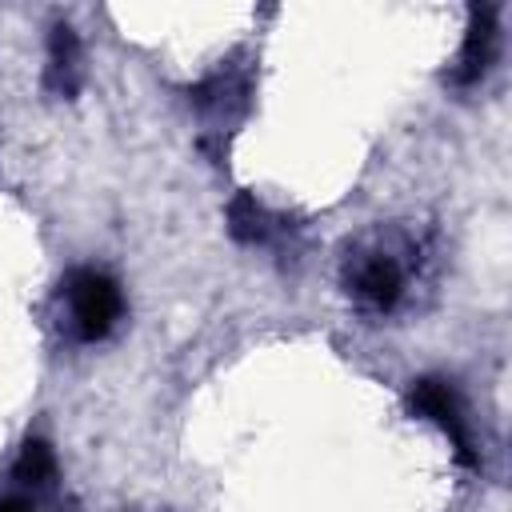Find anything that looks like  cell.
<instances>
[{
    "instance_id": "cell-1",
    "label": "cell",
    "mask_w": 512,
    "mask_h": 512,
    "mask_svg": "<svg viewBox=\"0 0 512 512\" xmlns=\"http://www.w3.org/2000/svg\"><path fill=\"white\" fill-rule=\"evenodd\" d=\"M64 300H68V312H72V328L80 340H104L120 312H124V296H120V284L108 276V272H96V268H76L68 272L64 280Z\"/></svg>"
},
{
    "instance_id": "cell-2",
    "label": "cell",
    "mask_w": 512,
    "mask_h": 512,
    "mask_svg": "<svg viewBox=\"0 0 512 512\" xmlns=\"http://www.w3.org/2000/svg\"><path fill=\"white\" fill-rule=\"evenodd\" d=\"M408 404H412V412L436 420V424L448 432V440H452L460 464L480 468V456L472 452V440H468V432H464V416H460V404H456V392H452L448 380H440V376H420V380H412Z\"/></svg>"
},
{
    "instance_id": "cell-6",
    "label": "cell",
    "mask_w": 512,
    "mask_h": 512,
    "mask_svg": "<svg viewBox=\"0 0 512 512\" xmlns=\"http://www.w3.org/2000/svg\"><path fill=\"white\" fill-rule=\"evenodd\" d=\"M12 472H16V480H24V484H48V480L56 476V456H52V448H48L44 440H28V444L20 448Z\"/></svg>"
},
{
    "instance_id": "cell-5",
    "label": "cell",
    "mask_w": 512,
    "mask_h": 512,
    "mask_svg": "<svg viewBox=\"0 0 512 512\" xmlns=\"http://www.w3.org/2000/svg\"><path fill=\"white\" fill-rule=\"evenodd\" d=\"M228 232L240 240V244H256L268 236V212L256 204L252 192H240L232 204H228Z\"/></svg>"
},
{
    "instance_id": "cell-3",
    "label": "cell",
    "mask_w": 512,
    "mask_h": 512,
    "mask_svg": "<svg viewBox=\"0 0 512 512\" xmlns=\"http://www.w3.org/2000/svg\"><path fill=\"white\" fill-rule=\"evenodd\" d=\"M492 44H496V8H472V24H468V36L460 48L456 80H464V84L480 80L492 64Z\"/></svg>"
},
{
    "instance_id": "cell-8",
    "label": "cell",
    "mask_w": 512,
    "mask_h": 512,
    "mask_svg": "<svg viewBox=\"0 0 512 512\" xmlns=\"http://www.w3.org/2000/svg\"><path fill=\"white\" fill-rule=\"evenodd\" d=\"M0 512H32V504L24 496H0Z\"/></svg>"
},
{
    "instance_id": "cell-4",
    "label": "cell",
    "mask_w": 512,
    "mask_h": 512,
    "mask_svg": "<svg viewBox=\"0 0 512 512\" xmlns=\"http://www.w3.org/2000/svg\"><path fill=\"white\" fill-rule=\"evenodd\" d=\"M400 288H404V276L388 256H372L356 268V296L380 312H388L400 300Z\"/></svg>"
},
{
    "instance_id": "cell-7",
    "label": "cell",
    "mask_w": 512,
    "mask_h": 512,
    "mask_svg": "<svg viewBox=\"0 0 512 512\" xmlns=\"http://www.w3.org/2000/svg\"><path fill=\"white\" fill-rule=\"evenodd\" d=\"M72 72H76V32L68 24L52 28V56H48V76L72 92Z\"/></svg>"
}]
</instances>
